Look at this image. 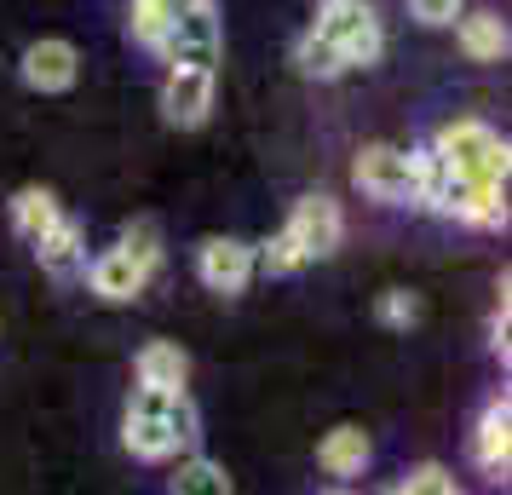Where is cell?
Wrapping results in <instances>:
<instances>
[{
	"label": "cell",
	"mask_w": 512,
	"mask_h": 495,
	"mask_svg": "<svg viewBox=\"0 0 512 495\" xmlns=\"http://www.w3.org/2000/svg\"><path fill=\"white\" fill-rule=\"evenodd\" d=\"M369 18H374L369 0H317V24H311V35H323L328 47H346Z\"/></svg>",
	"instance_id": "16"
},
{
	"label": "cell",
	"mask_w": 512,
	"mask_h": 495,
	"mask_svg": "<svg viewBox=\"0 0 512 495\" xmlns=\"http://www.w3.org/2000/svg\"><path fill=\"white\" fill-rule=\"evenodd\" d=\"M35 260H41V271H52V277H75V271L87 265V231L64 213V219L35 242Z\"/></svg>",
	"instance_id": "11"
},
{
	"label": "cell",
	"mask_w": 512,
	"mask_h": 495,
	"mask_svg": "<svg viewBox=\"0 0 512 495\" xmlns=\"http://www.w3.org/2000/svg\"><path fill=\"white\" fill-rule=\"evenodd\" d=\"M351 179H357V190H363V196L386 202V208L415 202L409 150H397V144H363V150H357V162H351Z\"/></svg>",
	"instance_id": "4"
},
{
	"label": "cell",
	"mask_w": 512,
	"mask_h": 495,
	"mask_svg": "<svg viewBox=\"0 0 512 495\" xmlns=\"http://www.w3.org/2000/svg\"><path fill=\"white\" fill-rule=\"evenodd\" d=\"M213 116V70H167L162 121L167 127H202Z\"/></svg>",
	"instance_id": "7"
},
{
	"label": "cell",
	"mask_w": 512,
	"mask_h": 495,
	"mask_svg": "<svg viewBox=\"0 0 512 495\" xmlns=\"http://www.w3.org/2000/svg\"><path fill=\"white\" fill-rule=\"evenodd\" d=\"M380 323H386V329H409V323H420V300L409 294V288L380 294Z\"/></svg>",
	"instance_id": "24"
},
{
	"label": "cell",
	"mask_w": 512,
	"mask_h": 495,
	"mask_svg": "<svg viewBox=\"0 0 512 495\" xmlns=\"http://www.w3.org/2000/svg\"><path fill=\"white\" fill-rule=\"evenodd\" d=\"M392 495H403V490H392Z\"/></svg>",
	"instance_id": "28"
},
{
	"label": "cell",
	"mask_w": 512,
	"mask_h": 495,
	"mask_svg": "<svg viewBox=\"0 0 512 495\" xmlns=\"http://www.w3.org/2000/svg\"><path fill=\"white\" fill-rule=\"evenodd\" d=\"M167 495H236V484H231V472L219 467V461L185 455L179 472H173V484H167Z\"/></svg>",
	"instance_id": "18"
},
{
	"label": "cell",
	"mask_w": 512,
	"mask_h": 495,
	"mask_svg": "<svg viewBox=\"0 0 512 495\" xmlns=\"http://www.w3.org/2000/svg\"><path fill=\"white\" fill-rule=\"evenodd\" d=\"M294 64H300V75H311V81H334V75H346L340 47H328L323 35H311V29H305L300 47H294Z\"/></svg>",
	"instance_id": "19"
},
{
	"label": "cell",
	"mask_w": 512,
	"mask_h": 495,
	"mask_svg": "<svg viewBox=\"0 0 512 495\" xmlns=\"http://www.w3.org/2000/svg\"><path fill=\"white\" fill-rule=\"evenodd\" d=\"M196 6H213V0H133L127 29H133V41H139V47H156V41H162V29L173 24V18L196 12Z\"/></svg>",
	"instance_id": "17"
},
{
	"label": "cell",
	"mask_w": 512,
	"mask_h": 495,
	"mask_svg": "<svg viewBox=\"0 0 512 495\" xmlns=\"http://www.w3.org/2000/svg\"><path fill=\"white\" fill-rule=\"evenodd\" d=\"M196 277L213 294H242V288L254 283V242H242V236H208L196 248Z\"/></svg>",
	"instance_id": "6"
},
{
	"label": "cell",
	"mask_w": 512,
	"mask_h": 495,
	"mask_svg": "<svg viewBox=\"0 0 512 495\" xmlns=\"http://www.w3.org/2000/svg\"><path fill=\"white\" fill-rule=\"evenodd\" d=\"M455 35H461V52L472 64H501L507 58V24L495 12H461Z\"/></svg>",
	"instance_id": "14"
},
{
	"label": "cell",
	"mask_w": 512,
	"mask_h": 495,
	"mask_svg": "<svg viewBox=\"0 0 512 495\" xmlns=\"http://www.w3.org/2000/svg\"><path fill=\"white\" fill-rule=\"evenodd\" d=\"M282 231H288V242H294L305 254V265H311V260H328V254L346 242V213H340L334 196L317 190V196H300V202H294V213H288Z\"/></svg>",
	"instance_id": "5"
},
{
	"label": "cell",
	"mask_w": 512,
	"mask_h": 495,
	"mask_svg": "<svg viewBox=\"0 0 512 495\" xmlns=\"http://www.w3.org/2000/svg\"><path fill=\"white\" fill-rule=\"evenodd\" d=\"M432 150L443 156V167L449 173H461V179H484V185H507V139L489 127V121L478 116H461V121H443L438 139H432Z\"/></svg>",
	"instance_id": "2"
},
{
	"label": "cell",
	"mask_w": 512,
	"mask_h": 495,
	"mask_svg": "<svg viewBox=\"0 0 512 495\" xmlns=\"http://www.w3.org/2000/svg\"><path fill=\"white\" fill-rule=\"evenodd\" d=\"M116 242H121V248H127V254H133V260L144 265V271H156V265H162V231H156L150 219H139V225H127V231H121Z\"/></svg>",
	"instance_id": "23"
},
{
	"label": "cell",
	"mask_w": 512,
	"mask_h": 495,
	"mask_svg": "<svg viewBox=\"0 0 512 495\" xmlns=\"http://www.w3.org/2000/svg\"><path fill=\"white\" fill-rule=\"evenodd\" d=\"M472 461H478L495 484L507 478V467H512V403H507V392L484 403L478 432H472Z\"/></svg>",
	"instance_id": "9"
},
{
	"label": "cell",
	"mask_w": 512,
	"mask_h": 495,
	"mask_svg": "<svg viewBox=\"0 0 512 495\" xmlns=\"http://www.w3.org/2000/svg\"><path fill=\"white\" fill-rule=\"evenodd\" d=\"M300 265H305V254L288 242V231H277L271 242H259L254 248V271H265V277H294Z\"/></svg>",
	"instance_id": "21"
},
{
	"label": "cell",
	"mask_w": 512,
	"mask_h": 495,
	"mask_svg": "<svg viewBox=\"0 0 512 495\" xmlns=\"http://www.w3.org/2000/svg\"><path fill=\"white\" fill-rule=\"evenodd\" d=\"M403 495H461V490H455V478H449L443 467L426 461V467H415L409 478H403Z\"/></svg>",
	"instance_id": "25"
},
{
	"label": "cell",
	"mask_w": 512,
	"mask_h": 495,
	"mask_svg": "<svg viewBox=\"0 0 512 495\" xmlns=\"http://www.w3.org/2000/svg\"><path fill=\"white\" fill-rule=\"evenodd\" d=\"M75 75H81V52L70 41L47 35V41H29L24 47V81L35 93H70Z\"/></svg>",
	"instance_id": "8"
},
{
	"label": "cell",
	"mask_w": 512,
	"mask_h": 495,
	"mask_svg": "<svg viewBox=\"0 0 512 495\" xmlns=\"http://www.w3.org/2000/svg\"><path fill=\"white\" fill-rule=\"evenodd\" d=\"M87 283H93L98 300H110V306H127V300H139V294H144L150 271H144V265L116 242V248H104V254L87 265Z\"/></svg>",
	"instance_id": "10"
},
{
	"label": "cell",
	"mask_w": 512,
	"mask_h": 495,
	"mask_svg": "<svg viewBox=\"0 0 512 495\" xmlns=\"http://www.w3.org/2000/svg\"><path fill=\"white\" fill-rule=\"evenodd\" d=\"M409 12H415L426 29H443L461 18V0H409Z\"/></svg>",
	"instance_id": "26"
},
{
	"label": "cell",
	"mask_w": 512,
	"mask_h": 495,
	"mask_svg": "<svg viewBox=\"0 0 512 495\" xmlns=\"http://www.w3.org/2000/svg\"><path fill=\"white\" fill-rule=\"evenodd\" d=\"M317 467H323L328 478H357V472L369 467V432H363V426H334V432H323Z\"/></svg>",
	"instance_id": "12"
},
{
	"label": "cell",
	"mask_w": 512,
	"mask_h": 495,
	"mask_svg": "<svg viewBox=\"0 0 512 495\" xmlns=\"http://www.w3.org/2000/svg\"><path fill=\"white\" fill-rule=\"evenodd\" d=\"M380 52H386V29H380V18H369V24L340 47V58H346V70H369V64H380Z\"/></svg>",
	"instance_id": "22"
},
{
	"label": "cell",
	"mask_w": 512,
	"mask_h": 495,
	"mask_svg": "<svg viewBox=\"0 0 512 495\" xmlns=\"http://www.w3.org/2000/svg\"><path fill=\"white\" fill-rule=\"evenodd\" d=\"M150 52H162L167 70H213L219 64V12L213 6H196L185 18H173Z\"/></svg>",
	"instance_id": "3"
},
{
	"label": "cell",
	"mask_w": 512,
	"mask_h": 495,
	"mask_svg": "<svg viewBox=\"0 0 512 495\" xmlns=\"http://www.w3.org/2000/svg\"><path fill=\"white\" fill-rule=\"evenodd\" d=\"M409 173H415V202L420 208H438L443 185H449V167H443V156L426 144V150H409Z\"/></svg>",
	"instance_id": "20"
},
{
	"label": "cell",
	"mask_w": 512,
	"mask_h": 495,
	"mask_svg": "<svg viewBox=\"0 0 512 495\" xmlns=\"http://www.w3.org/2000/svg\"><path fill=\"white\" fill-rule=\"evenodd\" d=\"M133 375H139V386H162V392H185L190 380V357L173 346V340H150L139 352V363H133Z\"/></svg>",
	"instance_id": "15"
},
{
	"label": "cell",
	"mask_w": 512,
	"mask_h": 495,
	"mask_svg": "<svg viewBox=\"0 0 512 495\" xmlns=\"http://www.w3.org/2000/svg\"><path fill=\"white\" fill-rule=\"evenodd\" d=\"M202 438V415H196V403L190 392H162V386H133V398H127V421H121V444L127 455H139V461H173L179 449H196Z\"/></svg>",
	"instance_id": "1"
},
{
	"label": "cell",
	"mask_w": 512,
	"mask_h": 495,
	"mask_svg": "<svg viewBox=\"0 0 512 495\" xmlns=\"http://www.w3.org/2000/svg\"><path fill=\"white\" fill-rule=\"evenodd\" d=\"M334 495H351V490H334Z\"/></svg>",
	"instance_id": "27"
},
{
	"label": "cell",
	"mask_w": 512,
	"mask_h": 495,
	"mask_svg": "<svg viewBox=\"0 0 512 495\" xmlns=\"http://www.w3.org/2000/svg\"><path fill=\"white\" fill-rule=\"evenodd\" d=\"M58 219H64V202H58L47 185H24L18 196H12V231L24 236L29 248H35V242H41Z\"/></svg>",
	"instance_id": "13"
}]
</instances>
